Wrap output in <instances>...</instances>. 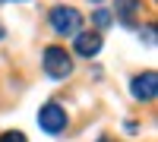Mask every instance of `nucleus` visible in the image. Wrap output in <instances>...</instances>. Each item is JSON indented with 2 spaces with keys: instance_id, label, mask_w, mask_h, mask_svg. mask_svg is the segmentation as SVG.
I'll return each mask as SVG.
<instances>
[{
  "instance_id": "nucleus-6",
  "label": "nucleus",
  "mask_w": 158,
  "mask_h": 142,
  "mask_svg": "<svg viewBox=\"0 0 158 142\" xmlns=\"http://www.w3.org/2000/svg\"><path fill=\"white\" fill-rule=\"evenodd\" d=\"M139 6H142V0H117V19H120V22H130Z\"/></svg>"
},
{
  "instance_id": "nucleus-3",
  "label": "nucleus",
  "mask_w": 158,
  "mask_h": 142,
  "mask_svg": "<svg viewBox=\"0 0 158 142\" xmlns=\"http://www.w3.org/2000/svg\"><path fill=\"white\" fill-rule=\"evenodd\" d=\"M38 123H41V130L57 136L63 126H67V111H63L60 104H44L41 111H38Z\"/></svg>"
},
{
  "instance_id": "nucleus-1",
  "label": "nucleus",
  "mask_w": 158,
  "mask_h": 142,
  "mask_svg": "<svg viewBox=\"0 0 158 142\" xmlns=\"http://www.w3.org/2000/svg\"><path fill=\"white\" fill-rule=\"evenodd\" d=\"M48 19H51V29H54L57 35H76V32H82V13L73 10V6H54Z\"/></svg>"
},
{
  "instance_id": "nucleus-8",
  "label": "nucleus",
  "mask_w": 158,
  "mask_h": 142,
  "mask_svg": "<svg viewBox=\"0 0 158 142\" xmlns=\"http://www.w3.org/2000/svg\"><path fill=\"white\" fill-rule=\"evenodd\" d=\"M0 142H25V136H22V133H3Z\"/></svg>"
},
{
  "instance_id": "nucleus-5",
  "label": "nucleus",
  "mask_w": 158,
  "mask_h": 142,
  "mask_svg": "<svg viewBox=\"0 0 158 142\" xmlns=\"http://www.w3.org/2000/svg\"><path fill=\"white\" fill-rule=\"evenodd\" d=\"M73 38H76L73 47H76L79 57H89V60H92V57L101 51V35H98V32H76Z\"/></svg>"
},
{
  "instance_id": "nucleus-2",
  "label": "nucleus",
  "mask_w": 158,
  "mask_h": 142,
  "mask_svg": "<svg viewBox=\"0 0 158 142\" xmlns=\"http://www.w3.org/2000/svg\"><path fill=\"white\" fill-rule=\"evenodd\" d=\"M41 63H44V73L51 76V79H67V76L73 73V60H70V54H67L63 47H57V44L44 47Z\"/></svg>"
},
{
  "instance_id": "nucleus-9",
  "label": "nucleus",
  "mask_w": 158,
  "mask_h": 142,
  "mask_svg": "<svg viewBox=\"0 0 158 142\" xmlns=\"http://www.w3.org/2000/svg\"><path fill=\"white\" fill-rule=\"evenodd\" d=\"M0 38H3V25H0Z\"/></svg>"
},
{
  "instance_id": "nucleus-4",
  "label": "nucleus",
  "mask_w": 158,
  "mask_h": 142,
  "mask_svg": "<svg viewBox=\"0 0 158 142\" xmlns=\"http://www.w3.org/2000/svg\"><path fill=\"white\" fill-rule=\"evenodd\" d=\"M130 92H133L136 101H155L158 95V76L149 70V73H139L133 82H130Z\"/></svg>"
},
{
  "instance_id": "nucleus-7",
  "label": "nucleus",
  "mask_w": 158,
  "mask_h": 142,
  "mask_svg": "<svg viewBox=\"0 0 158 142\" xmlns=\"http://www.w3.org/2000/svg\"><path fill=\"white\" fill-rule=\"evenodd\" d=\"M92 22H95L98 29H104V25H111V13H108V10H95V16H92Z\"/></svg>"
}]
</instances>
